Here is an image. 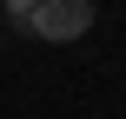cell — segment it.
Listing matches in <instances>:
<instances>
[{"label": "cell", "mask_w": 126, "mask_h": 119, "mask_svg": "<svg viewBox=\"0 0 126 119\" xmlns=\"http://www.w3.org/2000/svg\"><path fill=\"white\" fill-rule=\"evenodd\" d=\"M33 40H53V46H66V40H86V26H93V0H33V13L20 20Z\"/></svg>", "instance_id": "6da1fadb"}, {"label": "cell", "mask_w": 126, "mask_h": 119, "mask_svg": "<svg viewBox=\"0 0 126 119\" xmlns=\"http://www.w3.org/2000/svg\"><path fill=\"white\" fill-rule=\"evenodd\" d=\"M0 13H7V20H13V26H20V20H27V13H33V0H0Z\"/></svg>", "instance_id": "7a4b0ae2"}]
</instances>
